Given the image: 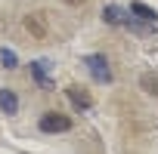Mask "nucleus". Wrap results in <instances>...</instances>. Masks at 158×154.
Segmentation results:
<instances>
[{
	"instance_id": "f257e3e1",
	"label": "nucleus",
	"mask_w": 158,
	"mask_h": 154,
	"mask_svg": "<svg viewBox=\"0 0 158 154\" xmlns=\"http://www.w3.org/2000/svg\"><path fill=\"white\" fill-rule=\"evenodd\" d=\"M84 65H87V71H90V77H93L96 83H112V68H109V59L102 52L84 56Z\"/></svg>"
},
{
	"instance_id": "f03ea898",
	"label": "nucleus",
	"mask_w": 158,
	"mask_h": 154,
	"mask_svg": "<svg viewBox=\"0 0 158 154\" xmlns=\"http://www.w3.org/2000/svg\"><path fill=\"white\" fill-rule=\"evenodd\" d=\"M40 129L44 133H68L71 129V117H65L59 111H47V114H40Z\"/></svg>"
},
{
	"instance_id": "7ed1b4c3",
	"label": "nucleus",
	"mask_w": 158,
	"mask_h": 154,
	"mask_svg": "<svg viewBox=\"0 0 158 154\" xmlns=\"http://www.w3.org/2000/svg\"><path fill=\"white\" fill-rule=\"evenodd\" d=\"M65 96H68V102H71L74 108H81V111H87V108H93V99H90V93H87L84 87H77V83H71V87H65Z\"/></svg>"
},
{
	"instance_id": "20e7f679",
	"label": "nucleus",
	"mask_w": 158,
	"mask_h": 154,
	"mask_svg": "<svg viewBox=\"0 0 158 154\" xmlns=\"http://www.w3.org/2000/svg\"><path fill=\"white\" fill-rule=\"evenodd\" d=\"M25 28H28L34 37H47V25H44V16H40V13H28V16H25Z\"/></svg>"
},
{
	"instance_id": "39448f33",
	"label": "nucleus",
	"mask_w": 158,
	"mask_h": 154,
	"mask_svg": "<svg viewBox=\"0 0 158 154\" xmlns=\"http://www.w3.org/2000/svg\"><path fill=\"white\" fill-rule=\"evenodd\" d=\"M102 19H106L109 25H127V13H124L121 6H115V3H109V6L102 10Z\"/></svg>"
},
{
	"instance_id": "423d86ee",
	"label": "nucleus",
	"mask_w": 158,
	"mask_h": 154,
	"mask_svg": "<svg viewBox=\"0 0 158 154\" xmlns=\"http://www.w3.org/2000/svg\"><path fill=\"white\" fill-rule=\"evenodd\" d=\"M130 13H133L136 19L149 22V25H155V22H158V13H155L152 6H146V3H130Z\"/></svg>"
},
{
	"instance_id": "0eeeda50",
	"label": "nucleus",
	"mask_w": 158,
	"mask_h": 154,
	"mask_svg": "<svg viewBox=\"0 0 158 154\" xmlns=\"http://www.w3.org/2000/svg\"><path fill=\"white\" fill-rule=\"evenodd\" d=\"M0 108H3L6 114H16L19 111V99L13 90H0Z\"/></svg>"
},
{
	"instance_id": "6e6552de",
	"label": "nucleus",
	"mask_w": 158,
	"mask_h": 154,
	"mask_svg": "<svg viewBox=\"0 0 158 154\" xmlns=\"http://www.w3.org/2000/svg\"><path fill=\"white\" fill-rule=\"evenodd\" d=\"M31 74H34V80H37L44 90H53L50 77H47V62H31Z\"/></svg>"
},
{
	"instance_id": "1a4fd4ad",
	"label": "nucleus",
	"mask_w": 158,
	"mask_h": 154,
	"mask_svg": "<svg viewBox=\"0 0 158 154\" xmlns=\"http://www.w3.org/2000/svg\"><path fill=\"white\" fill-rule=\"evenodd\" d=\"M139 87H143L149 96H158V74H155V71H146V74L139 77Z\"/></svg>"
},
{
	"instance_id": "9d476101",
	"label": "nucleus",
	"mask_w": 158,
	"mask_h": 154,
	"mask_svg": "<svg viewBox=\"0 0 158 154\" xmlns=\"http://www.w3.org/2000/svg\"><path fill=\"white\" fill-rule=\"evenodd\" d=\"M0 59H3L6 68H16V52H13V49H3V52H0Z\"/></svg>"
},
{
	"instance_id": "9b49d317",
	"label": "nucleus",
	"mask_w": 158,
	"mask_h": 154,
	"mask_svg": "<svg viewBox=\"0 0 158 154\" xmlns=\"http://www.w3.org/2000/svg\"><path fill=\"white\" fill-rule=\"evenodd\" d=\"M65 3H68V6H84L87 0H65Z\"/></svg>"
}]
</instances>
